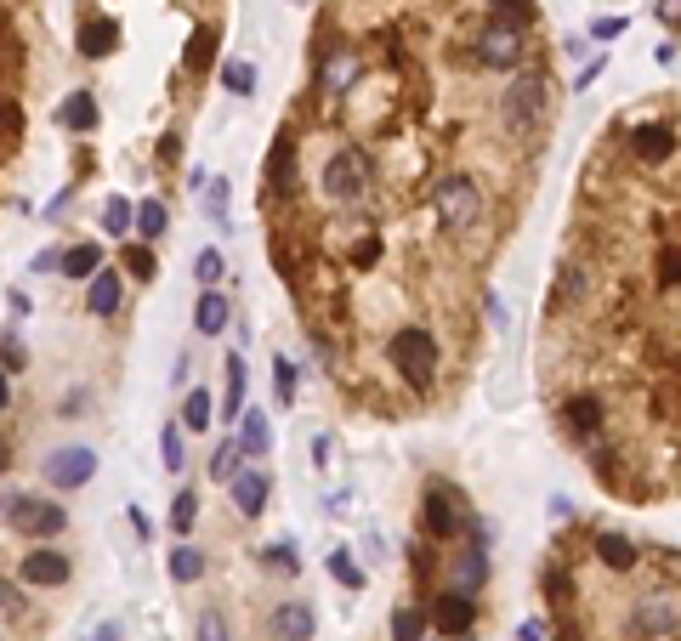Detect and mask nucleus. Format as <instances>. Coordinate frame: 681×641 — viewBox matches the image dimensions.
<instances>
[{
    "label": "nucleus",
    "mask_w": 681,
    "mask_h": 641,
    "mask_svg": "<svg viewBox=\"0 0 681 641\" xmlns=\"http://www.w3.org/2000/svg\"><path fill=\"white\" fill-rule=\"evenodd\" d=\"M193 522H199V494H193V488H182V494L171 500V528L188 539V534H193Z\"/></svg>",
    "instance_id": "nucleus-38"
},
{
    "label": "nucleus",
    "mask_w": 681,
    "mask_h": 641,
    "mask_svg": "<svg viewBox=\"0 0 681 641\" xmlns=\"http://www.w3.org/2000/svg\"><path fill=\"white\" fill-rule=\"evenodd\" d=\"M324 511H330V517H347V511H352V494H347V488H341V494H330V500H324Z\"/></svg>",
    "instance_id": "nucleus-51"
},
{
    "label": "nucleus",
    "mask_w": 681,
    "mask_h": 641,
    "mask_svg": "<svg viewBox=\"0 0 681 641\" xmlns=\"http://www.w3.org/2000/svg\"><path fill=\"white\" fill-rule=\"evenodd\" d=\"M120 261H125V273H131V278H154L159 273V261H154V250H148V244H125Z\"/></svg>",
    "instance_id": "nucleus-41"
},
{
    "label": "nucleus",
    "mask_w": 681,
    "mask_h": 641,
    "mask_svg": "<svg viewBox=\"0 0 681 641\" xmlns=\"http://www.w3.org/2000/svg\"><path fill=\"white\" fill-rule=\"evenodd\" d=\"M534 18H540L534 0H494V6H489V29H511V35H528Z\"/></svg>",
    "instance_id": "nucleus-22"
},
{
    "label": "nucleus",
    "mask_w": 681,
    "mask_h": 641,
    "mask_svg": "<svg viewBox=\"0 0 681 641\" xmlns=\"http://www.w3.org/2000/svg\"><path fill=\"white\" fill-rule=\"evenodd\" d=\"M222 375H227V386H222V420H239L245 415V352H227L222 358Z\"/></svg>",
    "instance_id": "nucleus-19"
},
{
    "label": "nucleus",
    "mask_w": 681,
    "mask_h": 641,
    "mask_svg": "<svg viewBox=\"0 0 681 641\" xmlns=\"http://www.w3.org/2000/svg\"><path fill=\"white\" fill-rule=\"evenodd\" d=\"M227 494H233V511H239V517H262L267 500H273V477L256 471V466H239L227 477Z\"/></svg>",
    "instance_id": "nucleus-9"
},
{
    "label": "nucleus",
    "mask_w": 681,
    "mask_h": 641,
    "mask_svg": "<svg viewBox=\"0 0 681 641\" xmlns=\"http://www.w3.org/2000/svg\"><path fill=\"white\" fill-rule=\"evenodd\" d=\"M63 131H97V97L91 91H69L63 103H57V114H52Z\"/></svg>",
    "instance_id": "nucleus-21"
},
{
    "label": "nucleus",
    "mask_w": 681,
    "mask_h": 641,
    "mask_svg": "<svg viewBox=\"0 0 681 641\" xmlns=\"http://www.w3.org/2000/svg\"><path fill=\"white\" fill-rule=\"evenodd\" d=\"M426 630H437L443 641H460L477 630V596H466V590H443L432 602V613H426Z\"/></svg>",
    "instance_id": "nucleus-7"
},
{
    "label": "nucleus",
    "mask_w": 681,
    "mask_h": 641,
    "mask_svg": "<svg viewBox=\"0 0 681 641\" xmlns=\"http://www.w3.org/2000/svg\"><path fill=\"white\" fill-rule=\"evenodd\" d=\"M574 517V500H568V494H557V500H551V522H568Z\"/></svg>",
    "instance_id": "nucleus-55"
},
{
    "label": "nucleus",
    "mask_w": 681,
    "mask_h": 641,
    "mask_svg": "<svg viewBox=\"0 0 681 641\" xmlns=\"http://www.w3.org/2000/svg\"><path fill=\"white\" fill-rule=\"evenodd\" d=\"M239 466H245L239 443H233V437H222V443H216V454H210V477H216V483H227V477H233Z\"/></svg>",
    "instance_id": "nucleus-36"
},
{
    "label": "nucleus",
    "mask_w": 681,
    "mask_h": 641,
    "mask_svg": "<svg viewBox=\"0 0 681 641\" xmlns=\"http://www.w3.org/2000/svg\"><path fill=\"white\" fill-rule=\"evenodd\" d=\"M91 641H125V624H120V619L97 624V636H91Z\"/></svg>",
    "instance_id": "nucleus-54"
},
{
    "label": "nucleus",
    "mask_w": 681,
    "mask_h": 641,
    "mask_svg": "<svg viewBox=\"0 0 681 641\" xmlns=\"http://www.w3.org/2000/svg\"><path fill=\"white\" fill-rule=\"evenodd\" d=\"M352 80H358V52H335L330 63H324V91H330V97H341Z\"/></svg>",
    "instance_id": "nucleus-32"
},
{
    "label": "nucleus",
    "mask_w": 681,
    "mask_h": 641,
    "mask_svg": "<svg viewBox=\"0 0 681 641\" xmlns=\"http://www.w3.org/2000/svg\"><path fill=\"white\" fill-rule=\"evenodd\" d=\"M6 307H12V318H29V312H35V301H29L23 290H12V295H6Z\"/></svg>",
    "instance_id": "nucleus-49"
},
{
    "label": "nucleus",
    "mask_w": 681,
    "mask_h": 641,
    "mask_svg": "<svg viewBox=\"0 0 681 641\" xmlns=\"http://www.w3.org/2000/svg\"><path fill=\"white\" fill-rule=\"evenodd\" d=\"M426 534L432 539H454L460 528H466V511H460V500H454V488H443V483H432L426 488Z\"/></svg>",
    "instance_id": "nucleus-10"
},
{
    "label": "nucleus",
    "mask_w": 681,
    "mask_h": 641,
    "mask_svg": "<svg viewBox=\"0 0 681 641\" xmlns=\"http://www.w3.org/2000/svg\"><path fill=\"white\" fill-rule=\"evenodd\" d=\"M659 284H664V290L676 284V244H664V256H659Z\"/></svg>",
    "instance_id": "nucleus-47"
},
{
    "label": "nucleus",
    "mask_w": 681,
    "mask_h": 641,
    "mask_svg": "<svg viewBox=\"0 0 681 641\" xmlns=\"http://www.w3.org/2000/svg\"><path fill=\"white\" fill-rule=\"evenodd\" d=\"M131 216H137V205L114 193V199L103 205V233H131Z\"/></svg>",
    "instance_id": "nucleus-43"
},
{
    "label": "nucleus",
    "mask_w": 681,
    "mask_h": 641,
    "mask_svg": "<svg viewBox=\"0 0 681 641\" xmlns=\"http://www.w3.org/2000/svg\"><path fill=\"white\" fill-rule=\"evenodd\" d=\"M120 307H125V284H120V273L97 267V273L86 278V312H91V318H114Z\"/></svg>",
    "instance_id": "nucleus-15"
},
{
    "label": "nucleus",
    "mask_w": 681,
    "mask_h": 641,
    "mask_svg": "<svg viewBox=\"0 0 681 641\" xmlns=\"http://www.w3.org/2000/svg\"><path fill=\"white\" fill-rule=\"evenodd\" d=\"M193 636H199V641H233L227 613H222V607H205V613H199V624H193Z\"/></svg>",
    "instance_id": "nucleus-44"
},
{
    "label": "nucleus",
    "mask_w": 681,
    "mask_h": 641,
    "mask_svg": "<svg viewBox=\"0 0 681 641\" xmlns=\"http://www.w3.org/2000/svg\"><path fill=\"white\" fill-rule=\"evenodd\" d=\"M432 210L449 233H466V227L483 222V188H477L472 176H443L432 188Z\"/></svg>",
    "instance_id": "nucleus-4"
},
{
    "label": "nucleus",
    "mask_w": 681,
    "mask_h": 641,
    "mask_svg": "<svg viewBox=\"0 0 681 641\" xmlns=\"http://www.w3.org/2000/svg\"><path fill=\"white\" fill-rule=\"evenodd\" d=\"M392 641H426V613L420 607H398L392 613Z\"/></svg>",
    "instance_id": "nucleus-39"
},
{
    "label": "nucleus",
    "mask_w": 681,
    "mask_h": 641,
    "mask_svg": "<svg viewBox=\"0 0 681 641\" xmlns=\"http://www.w3.org/2000/svg\"><path fill=\"white\" fill-rule=\"evenodd\" d=\"M239 432H233V443H239V454L245 460H267V449H273V426H267V415L256 409V403H245V415L233 420Z\"/></svg>",
    "instance_id": "nucleus-14"
},
{
    "label": "nucleus",
    "mask_w": 681,
    "mask_h": 641,
    "mask_svg": "<svg viewBox=\"0 0 681 641\" xmlns=\"http://www.w3.org/2000/svg\"><path fill=\"white\" fill-rule=\"evenodd\" d=\"M74 579V562H69V551H29L23 556V585H35V590H57V585H69Z\"/></svg>",
    "instance_id": "nucleus-11"
},
{
    "label": "nucleus",
    "mask_w": 681,
    "mask_h": 641,
    "mask_svg": "<svg viewBox=\"0 0 681 641\" xmlns=\"http://www.w3.org/2000/svg\"><path fill=\"white\" fill-rule=\"evenodd\" d=\"M262 562H267L273 573H301V551H296V539H273V545L262 551Z\"/></svg>",
    "instance_id": "nucleus-37"
},
{
    "label": "nucleus",
    "mask_w": 681,
    "mask_h": 641,
    "mask_svg": "<svg viewBox=\"0 0 681 641\" xmlns=\"http://www.w3.org/2000/svg\"><path fill=\"white\" fill-rule=\"evenodd\" d=\"M267 188H273V193L296 188V142H290V137H279V142H273V154H267Z\"/></svg>",
    "instance_id": "nucleus-23"
},
{
    "label": "nucleus",
    "mask_w": 681,
    "mask_h": 641,
    "mask_svg": "<svg viewBox=\"0 0 681 641\" xmlns=\"http://www.w3.org/2000/svg\"><path fill=\"white\" fill-rule=\"evenodd\" d=\"M0 517H6V528H18L29 539H57L69 528V505H52V500H40V494H6Z\"/></svg>",
    "instance_id": "nucleus-3"
},
{
    "label": "nucleus",
    "mask_w": 681,
    "mask_h": 641,
    "mask_svg": "<svg viewBox=\"0 0 681 641\" xmlns=\"http://www.w3.org/2000/svg\"><path fill=\"white\" fill-rule=\"evenodd\" d=\"M324 568H330V579H335V585H347V590H364V585H369V573L358 568V562H352V551H347V545L324 556Z\"/></svg>",
    "instance_id": "nucleus-31"
},
{
    "label": "nucleus",
    "mask_w": 681,
    "mask_h": 641,
    "mask_svg": "<svg viewBox=\"0 0 681 641\" xmlns=\"http://www.w3.org/2000/svg\"><path fill=\"white\" fill-rule=\"evenodd\" d=\"M477 69H523V35H511V29H489L483 23V35L472 46Z\"/></svg>",
    "instance_id": "nucleus-8"
},
{
    "label": "nucleus",
    "mask_w": 681,
    "mask_h": 641,
    "mask_svg": "<svg viewBox=\"0 0 681 641\" xmlns=\"http://www.w3.org/2000/svg\"><path fill=\"white\" fill-rule=\"evenodd\" d=\"M386 358H392V369H398L409 386H432V375H437V341H432V330H420V324L392 330Z\"/></svg>",
    "instance_id": "nucleus-2"
},
{
    "label": "nucleus",
    "mask_w": 681,
    "mask_h": 641,
    "mask_svg": "<svg viewBox=\"0 0 681 641\" xmlns=\"http://www.w3.org/2000/svg\"><path fill=\"white\" fill-rule=\"evenodd\" d=\"M460 641H466V636H460Z\"/></svg>",
    "instance_id": "nucleus-59"
},
{
    "label": "nucleus",
    "mask_w": 681,
    "mask_h": 641,
    "mask_svg": "<svg viewBox=\"0 0 681 641\" xmlns=\"http://www.w3.org/2000/svg\"><path fill=\"white\" fill-rule=\"evenodd\" d=\"M159 454H165V471H182L188 466V449H182V426H165V432H159Z\"/></svg>",
    "instance_id": "nucleus-42"
},
{
    "label": "nucleus",
    "mask_w": 681,
    "mask_h": 641,
    "mask_svg": "<svg viewBox=\"0 0 681 641\" xmlns=\"http://www.w3.org/2000/svg\"><path fill=\"white\" fill-rule=\"evenodd\" d=\"M596 562L613 568V573H625V568H636V545H630L625 534H602L596 539Z\"/></svg>",
    "instance_id": "nucleus-29"
},
{
    "label": "nucleus",
    "mask_w": 681,
    "mask_h": 641,
    "mask_svg": "<svg viewBox=\"0 0 681 641\" xmlns=\"http://www.w3.org/2000/svg\"><path fill=\"white\" fill-rule=\"evenodd\" d=\"M210 420H216V398H210L205 386H193L188 398H182V415H176V426H182V432H210Z\"/></svg>",
    "instance_id": "nucleus-26"
},
{
    "label": "nucleus",
    "mask_w": 681,
    "mask_h": 641,
    "mask_svg": "<svg viewBox=\"0 0 681 641\" xmlns=\"http://www.w3.org/2000/svg\"><path fill=\"white\" fill-rule=\"evenodd\" d=\"M296 386H301L296 358H290V352H279V358H273V392H279V409H290V403H296Z\"/></svg>",
    "instance_id": "nucleus-34"
},
{
    "label": "nucleus",
    "mask_w": 681,
    "mask_h": 641,
    "mask_svg": "<svg viewBox=\"0 0 681 641\" xmlns=\"http://www.w3.org/2000/svg\"><path fill=\"white\" fill-rule=\"evenodd\" d=\"M199 210H205L210 222L216 227H227V199H233V188H227V176H205V182H199Z\"/></svg>",
    "instance_id": "nucleus-27"
},
{
    "label": "nucleus",
    "mask_w": 681,
    "mask_h": 641,
    "mask_svg": "<svg viewBox=\"0 0 681 641\" xmlns=\"http://www.w3.org/2000/svg\"><path fill=\"white\" fill-rule=\"evenodd\" d=\"M517 641H545V619H523L517 624Z\"/></svg>",
    "instance_id": "nucleus-48"
},
{
    "label": "nucleus",
    "mask_w": 681,
    "mask_h": 641,
    "mask_svg": "<svg viewBox=\"0 0 681 641\" xmlns=\"http://www.w3.org/2000/svg\"><path fill=\"white\" fill-rule=\"evenodd\" d=\"M227 324H233V301H227L222 290H199V301H193V330H199V335H222Z\"/></svg>",
    "instance_id": "nucleus-17"
},
{
    "label": "nucleus",
    "mask_w": 681,
    "mask_h": 641,
    "mask_svg": "<svg viewBox=\"0 0 681 641\" xmlns=\"http://www.w3.org/2000/svg\"><path fill=\"white\" fill-rule=\"evenodd\" d=\"M273 641H313L318 636V613L313 602H279L273 607V619H267Z\"/></svg>",
    "instance_id": "nucleus-12"
},
{
    "label": "nucleus",
    "mask_w": 681,
    "mask_h": 641,
    "mask_svg": "<svg viewBox=\"0 0 681 641\" xmlns=\"http://www.w3.org/2000/svg\"><path fill=\"white\" fill-rule=\"evenodd\" d=\"M313 466H330V437H313Z\"/></svg>",
    "instance_id": "nucleus-57"
},
{
    "label": "nucleus",
    "mask_w": 681,
    "mask_h": 641,
    "mask_svg": "<svg viewBox=\"0 0 681 641\" xmlns=\"http://www.w3.org/2000/svg\"><path fill=\"white\" fill-rule=\"evenodd\" d=\"M483 579H489V551H483V534H477L466 551L454 556V590L472 596V590H483Z\"/></svg>",
    "instance_id": "nucleus-18"
},
{
    "label": "nucleus",
    "mask_w": 681,
    "mask_h": 641,
    "mask_svg": "<svg viewBox=\"0 0 681 641\" xmlns=\"http://www.w3.org/2000/svg\"><path fill=\"white\" fill-rule=\"evenodd\" d=\"M369 182H375V171H369L364 148H335V154L324 159V193H330L335 205H358L369 193Z\"/></svg>",
    "instance_id": "nucleus-5"
},
{
    "label": "nucleus",
    "mask_w": 681,
    "mask_h": 641,
    "mask_svg": "<svg viewBox=\"0 0 681 641\" xmlns=\"http://www.w3.org/2000/svg\"><path fill=\"white\" fill-rule=\"evenodd\" d=\"M165 568H171V579L176 585H199L205 579V568H210V556L193 545V539H182V545H171V556H165Z\"/></svg>",
    "instance_id": "nucleus-20"
},
{
    "label": "nucleus",
    "mask_w": 681,
    "mask_h": 641,
    "mask_svg": "<svg viewBox=\"0 0 681 641\" xmlns=\"http://www.w3.org/2000/svg\"><path fill=\"white\" fill-rule=\"evenodd\" d=\"M653 18H659L664 29H676V0H653Z\"/></svg>",
    "instance_id": "nucleus-53"
},
{
    "label": "nucleus",
    "mask_w": 681,
    "mask_h": 641,
    "mask_svg": "<svg viewBox=\"0 0 681 641\" xmlns=\"http://www.w3.org/2000/svg\"><path fill=\"white\" fill-rule=\"evenodd\" d=\"M165 227H171V210L159 205V199H142L137 216H131V233H137V244H159V239H165Z\"/></svg>",
    "instance_id": "nucleus-25"
},
{
    "label": "nucleus",
    "mask_w": 681,
    "mask_h": 641,
    "mask_svg": "<svg viewBox=\"0 0 681 641\" xmlns=\"http://www.w3.org/2000/svg\"><path fill=\"white\" fill-rule=\"evenodd\" d=\"M193 278H199V290H222V278H227V261L216 244H205L199 256H193Z\"/></svg>",
    "instance_id": "nucleus-33"
},
{
    "label": "nucleus",
    "mask_w": 681,
    "mask_h": 641,
    "mask_svg": "<svg viewBox=\"0 0 681 641\" xmlns=\"http://www.w3.org/2000/svg\"><path fill=\"white\" fill-rule=\"evenodd\" d=\"M642 630L676 636V607H670V596H647V602H642Z\"/></svg>",
    "instance_id": "nucleus-35"
},
{
    "label": "nucleus",
    "mask_w": 681,
    "mask_h": 641,
    "mask_svg": "<svg viewBox=\"0 0 681 641\" xmlns=\"http://www.w3.org/2000/svg\"><path fill=\"white\" fill-rule=\"evenodd\" d=\"M40 471H46V483H52L57 494H74V488H86L91 477H97V449H91V443L52 449L46 460H40Z\"/></svg>",
    "instance_id": "nucleus-6"
},
{
    "label": "nucleus",
    "mask_w": 681,
    "mask_h": 641,
    "mask_svg": "<svg viewBox=\"0 0 681 641\" xmlns=\"http://www.w3.org/2000/svg\"><path fill=\"white\" fill-rule=\"evenodd\" d=\"M222 86L233 97H256V63H222Z\"/></svg>",
    "instance_id": "nucleus-40"
},
{
    "label": "nucleus",
    "mask_w": 681,
    "mask_h": 641,
    "mask_svg": "<svg viewBox=\"0 0 681 641\" xmlns=\"http://www.w3.org/2000/svg\"><path fill=\"white\" fill-rule=\"evenodd\" d=\"M159 159H182V137H176V131H165V137H159Z\"/></svg>",
    "instance_id": "nucleus-52"
},
{
    "label": "nucleus",
    "mask_w": 681,
    "mask_h": 641,
    "mask_svg": "<svg viewBox=\"0 0 681 641\" xmlns=\"http://www.w3.org/2000/svg\"><path fill=\"white\" fill-rule=\"evenodd\" d=\"M630 148H636V159H647V165H664V159L676 154V125L670 120H647L630 131Z\"/></svg>",
    "instance_id": "nucleus-13"
},
{
    "label": "nucleus",
    "mask_w": 681,
    "mask_h": 641,
    "mask_svg": "<svg viewBox=\"0 0 681 641\" xmlns=\"http://www.w3.org/2000/svg\"><path fill=\"white\" fill-rule=\"evenodd\" d=\"M0 369L12 375V369H29V347H23L18 330H6V341H0Z\"/></svg>",
    "instance_id": "nucleus-45"
},
{
    "label": "nucleus",
    "mask_w": 681,
    "mask_h": 641,
    "mask_svg": "<svg viewBox=\"0 0 681 641\" xmlns=\"http://www.w3.org/2000/svg\"><path fill=\"white\" fill-rule=\"evenodd\" d=\"M653 57H659V69H676V40H664V46H659Z\"/></svg>",
    "instance_id": "nucleus-56"
},
{
    "label": "nucleus",
    "mask_w": 681,
    "mask_h": 641,
    "mask_svg": "<svg viewBox=\"0 0 681 641\" xmlns=\"http://www.w3.org/2000/svg\"><path fill=\"white\" fill-rule=\"evenodd\" d=\"M74 52L91 57V63H97V57H114L120 52V23L114 18H86L80 23V35H74Z\"/></svg>",
    "instance_id": "nucleus-16"
},
{
    "label": "nucleus",
    "mask_w": 681,
    "mask_h": 641,
    "mask_svg": "<svg viewBox=\"0 0 681 641\" xmlns=\"http://www.w3.org/2000/svg\"><path fill=\"white\" fill-rule=\"evenodd\" d=\"M625 35V18H619V12H613V18H596L591 23V40H619Z\"/></svg>",
    "instance_id": "nucleus-46"
},
{
    "label": "nucleus",
    "mask_w": 681,
    "mask_h": 641,
    "mask_svg": "<svg viewBox=\"0 0 681 641\" xmlns=\"http://www.w3.org/2000/svg\"><path fill=\"white\" fill-rule=\"evenodd\" d=\"M6 403H12V386H6V369H0V409H6Z\"/></svg>",
    "instance_id": "nucleus-58"
},
{
    "label": "nucleus",
    "mask_w": 681,
    "mask_h": 641,
    "mask_svg": "<svg viewBox=\"0 0 681 641\" xmlns=\"http://www.w3.org/2000/svg\"><path fill=\"white\" fill-rule=\"evenodd\" d=\"M97 267H103V250H97V244H74V250L57 256V273L63 278H91Z\"/></svg>",
    "instance_id": "nucleus-28"
},
{
    "label": "nucleus",
    "mask_w": 681,
    "mask_h": 641,
    "mask_svg": "<svg viewBox=\"0 0 681 641\" xmlns=\"http://www.w3.org/2000/svg\"><path fill=\"white\" fill-rule=\"evenodd\" d=\"M381 256V239H364L358 244V250H352V261H358V267H369V261Z\"/></svg>",
    "instance_id": "nucleus-50"
},
{
    "label": "nucleus",
    "mask_w": 681,
    "mask_h": 641,
    "mask_svg": "<svg viewBox=\"0 0 681 641\" xmlns=\"http://www.w3.org/2000/svg\"><path fill=\"white\" fill-rule=\"evenodd\" d=\"M551 114V80L545 74H517L500 97V125H506V137H534Z\"/></svg>",
    "instance_id": "nucleus-1"
},
{
    "label": "nucleus",
    "mask_w": 681,
    "mask_h": 641,
    "mask_svg": "<svg viewBox=\"0 0 681 641\" xmlns=\"http://www.w3.org/2000/svg\"><path fill=\"white\" fill-rule=\"evenodd\" d=\"M216 46H222V40H216V29H193V35H188V57H182V69H188V74H205L210 63H216Z\"/></svg>",
    "instance_id": "nucleus-30"
},
{
    "label": "nucleus",
    "mask_w": 681,
    "mask_h": 641,
    "mask_svg": "<svg viewBox=\"0 0 681 641\" xmlns=\"http://www.w3.org/2000/svg\"><path fill=\"white\" fill-rule=\"evenodd\" d=\"M562 426H568L574 437H596L602 432V403L596 398H568L562 403Z\"/></svg>",
    "instance_id": "nucleus-24"
}]
</instances>
